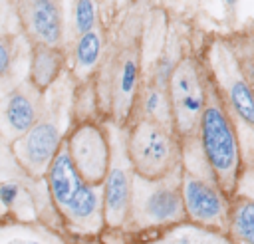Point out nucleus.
<instances>
[{
  "instance_id": "obj_17",
  "label": "nucleus",
  "mask_w": 254,
  "mask_h": 244,
  "mask_svg": "<svg viewBox=\"0 0 254 244\" xmlns=\"http://www.w3.org/2000/svg\"><path fill=\"white\" fill-rule=\"evenodd\" d=\"M62 69V56L56 48L50 46H38L32 58V83L38 89H46L48 85H52V81L58 77Z\"/></svg>"
},
{
  "instance_id": "obj_23",
  "label": "nucleus",
  "mask_w": 254,
  "mask_h": 244,
  "mask_svg": "<svg viewBox=\"0 0 254 244\" xmlns=\"http://www.w3.org/2000/svg\"><path fill=\"white\" fill-rule=\"evenodd\" d=\"M236 2H238V0H226V4H228V6H234Z\"/></svg>"
},
{
  "instance_id": "obj_16",
  "label": "nucleus",
  "mask_w": 254,
  "mask_h": 244,
  "mask_svg": "<svg viewBox=\"0 0 254 244\" xmlns=\"http://www.w3.org/2000/svg\"><path fill=\"white\" fill-rule=\"evenodd\" d=\"M137 105H139V117H147V119H155L161 123H167L173 127L171 121V99H169V91L165 87L155 85L153 81L137 95Z\"/></svg>"
},
{
  "instance_id": "obj_1",
  "label": "nucleus",
  "mask_w": 254,
  "mask_h": 244,
  "mask_svg": "<svg viewBox=\"0 0 254 244\" xmlns=\"http://www.w3.org/2000/svg\"><path fill=\"white\" fill-rule=\"evenodd\" d=\"M198 149L216 184L232 198L242 179V147L222 95L206 73V101L198 121Z\"/></svg>"
},
{
  "instance_id": "obj_24",
  "label": "nucleus",
  "mask_w": 254,
  "mask_h": 244,
  "mask_svg": "<svg viewBox=\"0 0 254 244\" xmlns=\"http://www.w3.org/2000/svg\"><path fill=\"white\" fill-rule=\"evenodd\" d=\"M71 244H87V242H71Z\"/></svg>"
},
{
  "instance_id": "obj_7",
  "label": "nucleus",
  "mask_w": 254,
  "mask_h": 244,
  "mask_svg": "<svg viewBox=\"0 0 254 244\" xmlns=\"http://www.w3.org/2000/svg\"><path fill=\"white\" fill-rule=\"evenodd\" d=\"M216 58L218 60L210 67L212 73L208 75L216 83L234 125L238 127L240 123L254 135V81L248 69H244L232 56L218 54Z\"/></svg>"
},
{
  "instance_id": "obj_20",
  "label": "nucleus",
  "mask_w": 254,
  "mask_h": 244,
  "mask_svg": "<svg viewBox=\"0 0 254 244\" xmlns=\"http://www.w3.org/2000/svg\"><path fill=\"white\" fill-rule=\"evenodd\" d=\"M95 0H75V10H73V24L77 34H85L95 28Z\"/></svg>"
},
{
  "instance_id": "obj_4",
  "label": "nucleus",
  "mask_w": 254,
  "mask_h": 244,
  "mask_svg": "<svg viewBox=\"0 0 254 244\" xmlns=\"http://www.w3.org/2000/svg\"><path fill=\"white\" fill-rule=\"evenodd\" d=\"M181 190L187 220L212 230L226 232L232 198L216 184L212 177L206 179L204 175H196L192 169L183 165Z\"/></svg>"
},
{
  "instance_id": "obj_5",
  "label": "nucleus",
  "mask_w": 254,
  "mask_h": 244,
  "mask_svg": "<svg viewBox=\"0 0 254 244\" xmlns=\"http://www.w3.org/2000/svg\"><path fill=\"white\" fill-rule=\"evenodd\" d=\"M67 153L89 184H101L111 163V141L97 121H79L67 137H64Z\"/></svg>"
},
{
  "instance_id": "obj_11",
  "label": "nucleus",
  "mask_w": 254,
  "mask_h": 244,
  "mask_svg": "<svg viewBox=\"0 0 254 244\" xmlns=\"http://www.w3.org/2000/svg\"><path fill=\"white\" fill-rule=\"evenodd\" d=\"M28 26L42 46L56 48L62 40V16L56 0H28Z\"/></svg>"
},
{
  "instance_id": "obj_6",
  "label": "nucleus",
  "mask_w": 254,
  "mask_h": 244,
  "mask_svg": "<svg viewBox=\"0 0 254 244\" xmlns=\"http://www.w3.org/2000/svg\"><path fill=\"white\" fill-rule=\"evenodd\" d=\"M127 131L111 143L109 171L101 183L103 190V218L105 228H125L129 218L131 190H133V167L127 157Z\"/></svg>"
},
{
  "instance_id": "obj_2",
  "label": "nucleus",
  "mask_w": 254,
  "mask_h": 244,
  "mask_svg": "<svg viewBox=\"0 0 254 244\" xmlns=\"http://www.w3.org/2000/svg\"><path fill=\"white\" fill-rule=\"evenodd\" d=\"M183 163L179 169L161 179H145L133 173V190L127 226L133 230L165 228L187 220L183 190Z\"/></svg>"
},
{
  "instance_id": "obj_14",
  "label": "nucleus",
  "mask_w": 254,
  "mask_h": 244,
  "mask_svg": "<svg viewBox=\"0 0 254 244\" xmlns=\"http://www.w3.org/2000/svg\"><path fill=\"white\" fill-rule=\"evenodd\" d=\"M226 234L232 244H254V198L232 196Z\"/></svg>"
},
{
  "instance_id": "obj_15",
  "label": "nucleus",
  "mask_w": 254,
  "mask_h": 244,
  "mask_svg": "<svg viewBox=\"0 0 254 244\" xmlns=\"http://www.w3.org/2000/svg\"><path fill=\"white\" fill-rule=\"evenodd\" d=\"M155 244H232L226 232L212 230L200 224L190 222L183 226V222L169 226V230Z\"/></svg>"
},
{
  "instance_id": "obj_22",
  "label": "nucleus",
  "mask_w": 254,
  "mask_h": 244,
  "mask_svg": "<svg viewBox=\"0 0 254 244\" xmlns=\"http://www.w3.org/2000/svg\"><path fill=\"white\" fill-rule=\"evenodd\" d=\"M10 63H12V54H10V46L0 40V77L10 69Z\"/></svg>"
},
{
  "instance_id": "obj_8",
  "label": "nucleus",
  "mask_w": 254,
  "mask_h": 244,
  "mask_svg": "<svg viewBox=\"0 0 254 244\" xmlns=\"http://www.w3.org/2000/svg\"><path fill=\"white\" fill-rule=\"evenodd\" d=\"M62 143H64V137L58 125L50 119H42V121H36L32 129H28L24 135L16 139L14 153L28 173L42 175L48 171Z\"/></svg>"
},
{
  "instance_id": "obj_9",
  "label": "nucleus",
  "mask_w": 254,
  "mask_h": 244,
  "mask_svg": "<svg viewBox=\"0 0 254 244\" xmlns=\"http://www.w3.org/2000/svg\"><path fill=\"white\" fill-rule=\"evenodd\" d=\"M65 228L75 236H93L105 228L101 184L83 183L67 206L60 212Z\"/></svg>"
},
{
  "instance_id": "obj_18",
  "label": "nucleus",
  "mask_w": 254,
  "mask_h": 244,
  "mask_svg": "<svg viewBox=\"0 0 254 244\" xmlns=\"http://www.w3.org/2000/svg\"><path fill=\"white\" fill-rule=\"evenodd\" d=\"M101 56V36L93 28L85 34H79L75 44V67L79 73H89Z\"/></svg>"
},
{
  "instance_id": "obj_19",
  "label": "nucleus",
  "mask_w": 254,
  "mask_h": 244,
  "mask_svg": "<svg viewBox=\"0 0 254 244\" xmlns=\"http://www.w3.org/2000/svg\"><path fill=\"white\" fill-rule=\"evenodd\" d=\"M0 244H58V238L34 226L4 224L0 226Z\"/></svg>"
},
{
  "instance_id": "obj_21",
  "label": "nucleus",
  "mask_w": 254,
  "mask_h": 244,
  "mask_svg": "<svg viewBox=\"0 0 254 244\" xmlns=\"http://www.w3.org/2000/svg\"><path fill=\"white\" fill-rule=\"evenodd\" d=\"M20 184L14 181H6L0 184V204L4 208H12L20 198Z\"/></svg>"
},
{
  "instance_id": "obj_3",
  "label": "nucleus",
  "mask_w": 254,
  "mask_h": 244,
  "mask_svg": "<svg viewBox=\"0 0 254 244\" xmlns=\"http://www.w3.org/2000/svg\"><path fill=\"white\" fill-rule=\"evenodd\" d=\"M127 157L133 173L145 179H161L183 163V143L167 123L137 117L127 129Z\"/></svg>"
},
{
  "instance_id": "obj_10",
  "label": "nucleus",
  "mask_w": 254,
  "mask_h": 244,
  "mask_svg": "<svg viewBox=\"0 0 254 244\" xmlns=\"http://www.w3.org/2000/svg\"><path fill=\"white\" fill-rule=\"evenodd\" d=\"M46 179H48V190L52 196L54 206L58 208V212H62L67 202L73 198V194L81 188V184L85 183L79 175V171L75 169L65 143H62L60 151L56 153L54 161L50 163L48 171H46Z\"/></svg>"
},
{
  "instance_id": "obj_12",
  "label": "nucleus",
  "mask_w": 254,
  "mask_h": 244,
  "mask_svg": "<svg viewBox=\"0 0 254 244\" xmlns=\"http://www.w3.org/2000/svg\"><path fill=\"white\" fill-rule=\"evenodd\" d=\"M137 95H139V60L135 54H129L121 61L119 73L115 77L113 97H111L117 109V123H123L125 119H129V113L135 107Z\"/></svg>"
},
{
  "instance_id": "obj_13",
  "label": "nucleus",
  "mask_w": 254,
  "mask_h": 244,
  "mask_svg": "<svg viewBox=\"0 0 254 244\" xmlns=\"http://www.w3.org/2000/svg\"><path fill=\"white\" fill-rule=\"evenodd\" d=\"M36 121H38V109L34 99L20 89L12 91L4 101V123L8 131L20 137L28 129H32Z\"/></svg>"
}]
</instances>
